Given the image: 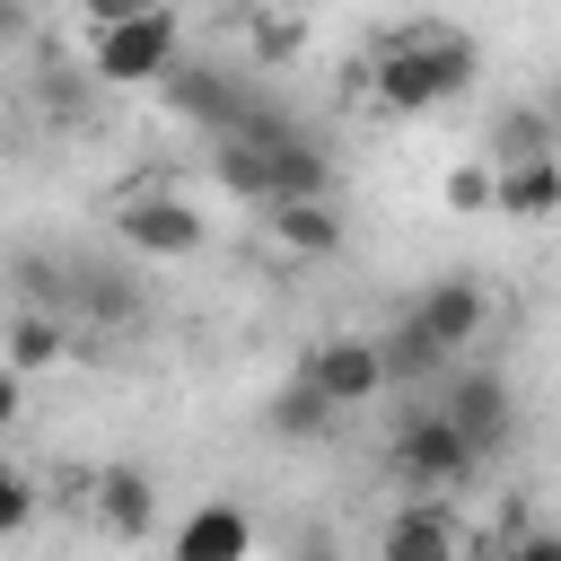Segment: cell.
Segmentation results:
<instances>
[{
	"instance_id": "cell-22",
	"label": "cell",
	"mask_w": 561,
	"mask_h": 561,
	"mask_svg": "<svg viewBox=\"0 0 561 561\" xmlns=\"http://www.w3.org/2000/svg\"><path fill=\"white\" fill-rule=\"evenodd\" d=\"M18 412H26V377L0 368V430H18Z\"/></svg>"
},
{
	"instance_id": "cell-3",
	"label": "cell",
	"mask_w": 561,
	"mask_h": 561,
	"mask_svg": "<svg viewBox=\"0 0 561 561\" xmlns=\"http://www.w3.org/2000/svg\"><path fill=\"white\" fill-rule=\"evenodd\" d=\"M114 237H123L140 263H193V254L210 245V219H202L184 193L140 184V193H123V202H114Z\"/></svg>"
},
{
	"instance_id": "cell-18",
	"label": "cell",
	"mask_w": 561,
	"mask_h": 561,
	"mask_svg": "<svg viewBox=\"0 0 561 561\" xmlns=\"http://www.w3.org/2000/svg\"><path fill=\"white\" fill-rule=\"evenodd\" d=\"M35 526V473L0 456V535H26Z\"/></svg>"
},
{
	"instance_id": "cell-17",
	"label": "cell",
	"mask_w": 561,
	"mask_h": 561,
	"mask_svg": "<svg viewBox=\"0 0 561 561\" xmlns=\"http://www.w3.org/2000/svg\"><path fill=\"white\" fill-rule=\"evenodd\" d=\"M96 517H105V535H149V526H158V491H149V473H131V465L96 473Z\"/></svg>"
},
{
	"instance_id": "cell-6",
	"label": "cell",
	"mask_w": 561,
	"mask_h": 561,
	"mask_svg": "<svg viewBox=\"0 0 561 561\" xmlns=\"http://www.w3.org/2000/svg\"><path fill=\"white\" fill-rule=\"evenodd\" d=\"M403 324H412L438 359H456V351H473V342H482L491 298H482V280H473V272H438V280H421V298L403 307Z\"/></svg>"
},
{
	"instance_id": "cell-13",
	"label": "cell",
	"mask_w": 561,
	"mask_h": 561,
	"mask_svg": "<svg viewBox=\"0 0 561 561\" xmlns=\"http://www.w3.org/2000/svg\"><path fill=\"white\" fill-rule=\"evenodd\" d=\"M53 359H70V316H53V307H18V316H9V333H0V368L44 377Z\"/></svg>"
},
{
	"instance_id": "cell-16",
	"label": "cell",
	"mask_w": 561,
	"mask_h": 561,
	"mask_svg": "<svg viewBox=\"0 0 561 561\" xmlns=\"http://www.w3.org/2000/svg\"><path fill=\"white\" fill-rule=\"evenodd\" d=\"M245 543H254L245 508H193L175 526V561H245Z\"/></svg>"
},
{
	"instance_id": "cell-1",
	"label": "cell",
	"mask_w": 561,
	"mask_h": 561,
	"mask_svg": "<svg viewBox=\"0 0 561 561\" xmlns=\"http://www.w3.org/2000/svg\"><path fill=\"white\" fill-rule=\"evenodd\" d=\"M473 70H482L473 35H456V26L421 18V26L386 35V44L359 61V88H368L386 114H438L447 96H465V88H473Z\"/></svg>"
},
{
	"instance_id": "cell-4",
	"label": "cell",
	"mask_w": 561,
	"mask_h": 561,
	"mask_svg": "<svg viewBox=\"0 0 561 561\" xmlns=\"http://www.w3.org/2000/svg\"><path fill=\"white\" fill-rule=\"evenodd\" d=\"M386 465H394V482H403V491H438V500H447L465 473H482V465H473V447L456 438V421H447L438 403H430V412L412 403V412L394 421V438H386Z\"/></svg>"
},
{
	"instance_id": "cell-11",
	"label": "cell",
	"mask_w": 561,
	"mask_h": 561,
	"mask_svg": "<svg viewBox=\"0 0 561 561\" xmlns=\"http://www.w3.org/2000/svg\"><path fill=\"white\" fill-rule=\"evenodd\" d=\"M140 324L149 316V298H140V280L131 272H114V263H88V254H70V324Z\"/></svg>"
},
{
	"instance_id": "cell-9",
	"label": "cell",
	"mask_w": 561,
	"mask_h": 561,
	"mask_svg": "<svg viewBox=\"0 0 561 561\" xmlns=\"http://www.w3.org/2000/svg\"><path fill=\"white\" fill-rule=\"evenodd\" d=\"M377 552H386V561H456V552H465V535L447 526V508H438V491H403V508L386 517V535H377Z\"/></svg>"
},
{
	"instance_id": "cell-2",
	"label": "cell",
	"mask_w": 561,
	"mask_h": 561,
	"mask_svg": "<svg viewBox=\"0 0 561 561\" xmlns=\"http://www.w3.org/2000/svg\"><path fill=\"white\" fill-rule=\"evenodd\" d=\"M184 53V26H175V0H149L114 26H96V53H88V79L105 88H158V70Z\"/></svg>"
},
{
	"instance_id": "cell-5",
	"label": "cell",
	"mask_w": 561,
	"mask_h": 561,
	"mask_svg": "<svg viewBox=\"0 0 561 561\" xmlns=\"http://www.w3.org/2000/svg\"><path fill=\"white\" fill-rule=\"evenodd\" d=\"M158 96H167L202 140H219V131H237V123L254 114L263 88H254L245 70H219V61H184V53H175V61L158 70Z\"/></svg>"
},
{
	"instance_id": "cell-8",
	"label": "cell",
	"mask_w": 561,
	"mask_h": 561,
	"mask_svg": "<svg viewBox=\"0 0 561 561\" xmlns=\"http://www.w3.org/2000/svg\"><path fill=\"white\" fill-rule=\"evenodd\" d=\"M342 412H359L368 394H386V368H377V333H324V342H307V359H298Z\"/></svg>"
},
{
	"instance_id": "cell-12",
	"label": "cell",
	"mask_w": 561,
	"mask_h": 561,
	"mask_svg": "<svg viewBox=\"0 0 561 561\" xmlns=\"http://www.w3.org/2000/svg\"><path fill=\"white\" fill-rule=\"evenodd\" d=\"M491 210L500 219H552L561 210V158H508V167H491Z\"/></svg>"
},
{
	"instance_id": "cell-15",
	"label": "cell",
	"mask_w": 561,
	"mask_h": 561,
	"mask_svg": "<svg viewBox=\"0 0 561 561\" xmlns=\"http://www.w3.org/2000/svg\"><path fill=\"white\" fill-rule=\"evenodd\" d=\"M263 421H272V438H333L342 403H333V394H324V386H316V377L298 368V377H289V386L272 394V412H263Z\"/></svg>"
},
{
	"instance_id": "cell-14",
	"label": "cell",
	"mask_w": 561,
	"mask_h": 561,
	"mask_svg": "<svg viewBox=\"0 0 561 561\" xmlns=\"http://www.w3.org/2000/svg\"><path fill=\"white\" fill-rule=\"evenodd\" d=\"M552 140H561V123H552V105H543V96H526V105H500V114H491V167H508V158H552Z\"/></svg>"
},
{
	"instance_id": "cell-7",
	"label": "cell",
	"mask_w": 561,
	"mask_h": 561,
	"mask_svg": "<svg viewBox=\"0 0 561 561\" xmlns=\"http://www.w3.org/2000/svg\"><path fill=\"white\" fill-rule=\"evenodd\" d=\"M438 412L456 421V438L473 447V465H491V456L517 438V386H508L500 368H465V377L438 394Z\"/></svg>"
},
{
	"instance_id": "cell-25",
	"label": "cell",
	"mask_w": 561,
	"mask_h": 561,
	"mask_svg": "<svg viewBox=\"0 0 561 561\" xmlns=\"http://www.w3.org/2000/svg\"><path fill=\"white\" fill-rule=\"evenodd\" d=\"M280 9H316V0H280Z\"/></svg>"
},
{
	"instance_id": "cell-21",
	"label": "cell",
	"mask_w": 561,
	"mask_h": 561,
	"mask_svg": "<svg viewBox=\"0 0 561 561\" xmlns=\"http://www.w3.org/2000/svg\"><path fill=\"white\" fill-rule=\"evenodd\" d=\"M26 35H35L26 26V0H0V53H26Z\"/></svg>"
},
{
	"instance_id": "cell-20",
	"label": "cell",
	"mask_w": 561,
	"mask_h": 561,
	"mask_svg": "<svg viewBox=\"0 0 561 561\" xmlns=\"http://www.w3.org/2000/svg\"><path fill=\"white\" fill-rule=\"evenodd\" d=\"M44 105H53V114H79V105H88V79H79V70L61 79V61H53V70H44Z\"/></svg>"
},
{
	"instance_id": "cell-10",
	"label": "cell",
	"mask_w": 561,
	"mask_h": 561,
	"mask_svg": "<svg viewBox=\"0 0 561 561\" xmlns=\"http://www.w3.org/2000/svg\"><path fill=\"white\" fill-rule=\"evenodd\" d=\"M263 228H272V245L280 254H307V263H324V254H342V210H333V193H307V202H263Z\"/></svg>"
},
{
	"instance_id": "cell-24",
	"label": "cell",
	"mask_w": 561,
	"mask_h": 561,
	"mask_svg": "<svg viewBox=\"0 0 561 561\" xmlns=\"http://www.w3.org/2000/svg\"><path fill=\"white\" fill-rule=\"evenodd\" d=\"M131 9H149V0H88V18H96V26H114V18H131Z\"/></svg>"
},
{
	"instance_id": "cell-23",
	"label": "cell",
	"mask_w": 561,
	"mask_h": 561,
	"mask_svg": "<svg viewBox=\"0 0 561 561\" xmlns=\"http://www.w3.org/2000/svg\"><path fill=\"white\" fill-rule=\"evenodd\" d=\"M254 53H289V18H263L254 26Z\"/></svg>"
},
{
	"instance_id": "cell-19",
	"label": "cell",
	"mask_w": 561,
	"mask_h": 561,
	"mask_svg": "<svg viewBox=\"0 0 561 561\" xmlns=\"http://www.w3.org/2000/svg\"><path fill=\"white\" fill-rule=\"evenodd\" d=\"M447 202L456 210H491V167H456L447 175Z\"/></svg>"
}]
</instances>
